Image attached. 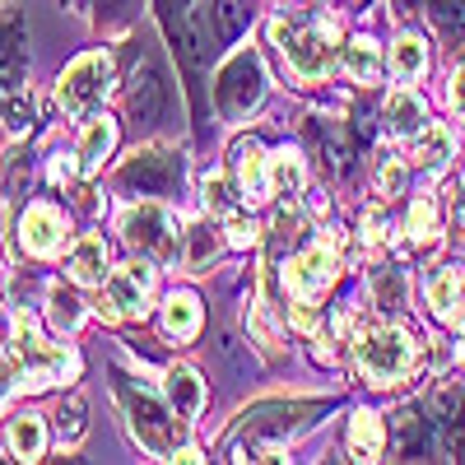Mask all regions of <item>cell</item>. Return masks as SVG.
Wrapping results in <instances>:
<instances>
[{
	"mask_svg": "<svg viewBox=\"0 0 465 465\" xmlns=\"http://www.w3.org/2000/svg\"><path fill=\"white\" fill-rule=\"evenodd\" d=\"M252 24L247 0H196V10L186 15V33H191V52L201 61H214L228 43H238Z\"/></svg>",
	"mask_w": 465,
	"mask_h": 465,
	"instance_id": "3957f363",
	"label": "cell"
},
{
	"mask_svg": "<svg viewBox=\"0 0 465 465\" xmlns=\"http://www.w3.org/2000/svg\"><path fill=\"white\" fill-rule=\"evenodd\" d=\"M401 186H405V168H401V159H381V168H377V191H381V196H396Z\"/></svg>",
	"mask_w": 465,
	"mask_h": 465,
	"instance_id": "8d00e7d4",
	"label": "cell"
},
{
	"mask_svg": "<svg viewBox=\"0 0 465 465\" xmlns=\"http://www.w3.org/2000/svg\"><path fill=\"white\" fill-rule=\"evenodd\" d=\"M214 98H219V112L228 122H242L247 112H256V103L265 98V70H261V56L256 52H238L214 80Z\"/></svg>",
	"mask_w": 465,
	"mask_h": 465,
	"instance_id": "ba28073f",
	"label": "cell"
},
{
	"mask_svg": "<svg viewBox=\"0 0 465 465\" xmlns=\"http://www.w3.org/2000/svg\"><path fill=\"white\" fill-rule=\"evenodd\" d=\"M10 447H15V456H19V460H37V456H43V447H47V429H43V419H37V414L15 419V429H10Z\"/></svg>",
	"mask_w": 465,
	"mask_h": 465,
	"instance_id": "484cf974",
	"label": "cell"
},
{
	"mask_svg": "<svg viewBox=\"0 0 465 465\" xmlns=\"http://www.w3.org/2000/svg\"><path fill=\"white\" fill-rule=\"evenodd\" d=\"M456 228L465 232V177H460V186H456Z\"/></svg>",
	"mask_w": 465,
	"mask_h": 465,
	"instance_id": "60d3db41",
	"label": "cell"
},
{
	"mask_svg": "<svg viewBox=\"0 0 465 465\" xmlns=\"http://www.w3.org/2000/svg\"><path fill=\"white\" fill-rule=\"evenodd\" d=\"M396 447L401 456H423L433 447V419H419V410L396 414Z\"/></svg>",
	"mask_w": 465,
	"mask_h": 465,
	"instance_id": "603a6c76",
	"label": "cell"
},
{
	"mask_svg": "<svg viewBox=\"0 0 465 465\" xmlns=\"http://www.w3.org/2000/svg\"><path fill=\"white\" fill-rule=\"evenodd\" d=\"M205 205H210V210H219V214H228V210H232V196H228V186H223L219 177H210V182H205Z\"/></svg>",
	"mask_w": 465,
	"mask_h": 465,
	"instance_id": "74e56055",
	"label": "cell"
},
{
	"mask_svg": "<svg viewBox=\"0 0 465 465\" xmlns=\"http://www.w3.org/2000/svg\"><path fill=\"white\" fill-rule=\"evenodd\" d=\"M232 177H238L242 196H265L270 182H265V159H261V144L256 140H238L232 144Z\"/></svg>",
	"mask_w": 465,
	"mask_h": 465,
	"instance_id": "ffe728a7",
	"label": "cell"
},
{
	"mask_svg": "<svg viewBox=\"0 0 465 465\" xmlns=\"http://www.w3.org/2000/svg\"><path fill=\"white\" fill-rule=\"evenodd\" d=\"M122 232H126V242L149 256V261H159V265H173L177 252H182V232H177V219L168 205L159 201H140L122 214Z\"/></svg>",
	"mask_w": 465,
	"mask_h": 465,
	"instance_id": "8992f818",
	"label": "cell"
},
{
	"mask_svg": "<svg viewBox=\"0 0 465 465\" xmlns=\"http://www.w3.org/2000/svg\"><path fill=\"white\" fill-rule=\"evenodd\" d=\"M163 391H168V405H173L177 414H186V419H196V414L205 410V381L191 372V368H168Z\"/></svg>",
	"mask_w": 465,
	"mask_h": 465,
	"instance_id": "d6986e66",
	"label": "cell"
},
{
	"mask_svg": "<svg viewBox=\"0 0 465 465\" xmlns=\"http://www.w3.org/2000/svg\"><path fill=\"white\" fill-rule=\"evenodd\" d=\"M196 331H201V298L182 289L163 302V335L168 340H196Z\"/></svg>",
	"mask_w": 465,
	"mask_h": 465,
	"instance_id": "44dd1931",
	"label": "cell"
},
{
	"mask_svg": "<svg viewBox=\"0 0 465 465\" xmlns=\"http://www.w3.org/2000/svg\"><path fill=\"white\" fill-rule=\"evenodd\" d=\"M456 359H460V363H465V340H460V349H456Z\"/></svg>",
	"mask_w": 465,
	"mask_h": 465,
	"instance_id": "f6af8a7d",
	"label": "cell"
},
{
	"mask_svg": "<svg viewBox=\"0 0 465 465\" xmlns=\"http://www.w3.org/2000/svg\"><path fill=\"white\" fill-rule=\"evenodd\" d=\"M322 414V405H289V401H265L256 410L242 414L238 423V438L228 447V460H275L280 442L298 438L302 429H312Z\"/></svg>",
	"mask_w": 465,
	"mask_h": 465,
	"instance_id": "6da1fadb",
	"label": "cell"
},
{
	"mask_svg": "<svg viewBox=\"0 0 465 465\" xmlns=\"http://www.w3.org/2000/svg\"><path fill=\"white\" fill-rule=\"evenodd\" d=\"M80 317H84L80 298L65 293V289H52V322H56V331H74V326H80Z\"/></svg>",
	"mask_w": 465,
	"mask_h": 465,
	"instance_id": "836d02e7",
	"label": "cell"
},
{
	"mask_svg": "<svg viewBox=\"0 0 465 465\" xmlns=\"http://www.w3.org/2000/svg\"><path fill=\"white\" fill-rule=\"evenodd\" d=\"M414 159H419L423 168H447V159H451V131H442V126H423V131H419Z\"/></svg>",
	"mask_w": 465,
	"mask_h": 465,
	"instance_id": "f546056e",
	"label": "cell"
},
{
	"mask_svg": "<svg viewBox=\"0 0 465 465\" xmlns=\"http://www.w3.org/2000/svg\"><path fill=\"white\" fill-rule=\"evenodd\" d=\"M331 280H335V252H331L326 242L298 252V256L289 261V270H284V289H289L298 302H312L317 293H326Z\"/></svg>",
	"mask_w": 465,
	"mask_h": 465,
	"instance_id": "30bf717a",
	"label": "cell"
},
{
	"mask_svg": "<svg viewBox=\"0 0 465 465\" xmlns=\"http://www.w3.org/2000/svg\"><path fill=\"white\" fill-rule=\"evenodd\" d=\"M214 252H219V232H214L210 223L191 228V265H205V261H210Z\"/></svg>",
	"mask_w": 465,
	"mask_h": 465,
	"instance_id": "d590c367",
	"label": "cell"
},
{
	"mask_svg": "<svg viewBox=\"0 0 465 465\" xmlns=\"http://www.w3.org/2000/svg\"><path fill=\"white\" fill-rule=\"evenodd\" d=\"M368 238H372V242H377V238H381V214H377V210H372V214H368Z\"/></svg>",
	"mask_w": 465,
	"mask_h": 465,
	"instance_id": "b9f144b4",
	"label": "cell"
},
{
	"mask_svg": "<svg viewBox=\"0 0 465 465\" xmlns=\"http://www.w3.org/2000/svg\"><path fill=\"white\" fill-rule=\"evenodd\" d=\"M386 126H391L396 135H419L423 126H429V112H423V98L414 89H396L391 103H386Z\"/></svg>",
	"mask_w": 465,
	"mask_h": 465,
	"instance_id": "7402d4cb",
	"label": "cell"
},
{
	"mask_svg": "<svg viewBox=\"0 0 465 465\" xmlns=\"http://www.w3.org/2000/svg\"><path fill=\"white\" fill-rule=\"evenodd\" d=\"M344 65H349V74H354L359 84H377L381 56H377V43H372V37H354V43H349V52H344Z\"/></svg>",
	"mask_w": 465,
	"mask_h": 465,
	"instance_id": "4316f807",
	"label": "cell"
},
{
	"mask_svg": "<svg viewBox=\"0 0 465 465\" xmlns=\"http://www.w3.org/2000/svg\"><path fill=\"white\" fill-rule=\"evenodd\" d=\"M24 70H28L24 33H19V24H5V28H0V103H5L10 94H19Z\"/></svg>",
	"mask_w": 465,
	"mask_h": 465,
	"instance_id": "e0dca14e",
	"label": "cell"
},
{
	"mask_svg": "<svg viewBox=\"0 0 465 465\" xmlns=\"http://www.w3.org/2000/svg\"><path fill=\"white\" fill-rule=\"evenodd\" d=\"M33 122H37V103H33V94H10L5 98V131L19 140V135H28L33 131Z\"/></svg>",
	"mask_w": 465,
	"mask_h": 465,
	"instance_id": "1f68e13d",
	"label": "cell"
},
{
	"mask_svg": "<svg viewBox=\"0 0 465 465\" xmlns=\"http://www.w3.org/2000/svg\"><path fill=\"white\" fill-rule=\"evenodd\" d=\"M70 280L74 284H84V289H94V284H103V275H107V242L103 238H80L70 247Z\"/></svg>",
	"mask_w": 465,
	"mask_h": 465,
	"instance_id": "ac0fdd59",
	"label": "cell"
},
{
	"mask_svg": "<svg viewBox=\"0 0 465 465\" xmlns=\"http://www.w3.org/2000/svg\"><path fill=\"white\" fill-rule=\"evenodd\" d=\"M10 359L19 363L24 372V386H33V391H43V386L61 381L74 372V354H65L61 344H47L43 335H37V326L28 317H15V331H10Z\"/></svg>",
	"mask_w": 465,
	"mask_h": 465,
	"instance_id": "5b68a950",
	"label": "cell"
},
{
	"mask_svg": "<svg viewBox=\"0 0 465 465\" xmlns=\"http://www.w3.org/2000/svg\"><path fill=\"white\" fill-rule=\"evenodd\" d=\"M228 242H232V247H252V242H256V228H252L247 219H232V228H228Z\"/></svg>",
	"mask_w": 465,
	"mask_h": 465,
	"instance_id": "f35d334b",
	"label": "cell"
},
{
	"mask_svg": "<svg viewBox=\"0 0 465 465\" xmlns=\"http://www.w3.org/2000/svg\"><path fill=\"white\" fill-rule=\"evenodd\" d=\"M354 359L372 386H396L414 363V340L405 326H368L354 344Z\"/></svg>",
	"mask_w": 465,
	"mask_h": 465,
	"instance_id": "277c9868",
	"label": "cell"
},
{
	"mask_svg": "<svg viewBox=\"0 0 465 465\" xmlns=\"http://www.w3.org/2000/svg\"><path fill=\"white\" fill-rule=\"evenodd\" d=\"M126 107L140 126H153L163 116V80H159V70H153L149 61L135 65L131 74V89H126Z\"/></svg>",
	"mask_w": 465,
	"mask_h": 465,
	"instance_id": "9a60e30c",
	"label": "cell"
},
{
	"mask_svg": "<svg viewBox=\"0 0 465 465\" xmlns=\"http://www.w3.org/2000/svg\"><path fill=\"white\" fill-rule=\"evenodd\" d=\"M410 238L414 242H433L438 238V210H433V201H414L410 205Z\"/></svg>",
	"mask_w": 465,
	"mask_h": 465,
	"instance_id": "d6a6232c",
	"label": "cell"
},
{
	"mask_svg": "<svg viewBox=\"0 0 465 465\" xmlns=\"http://www.w3.org/2000/svg\"><path fill=\"white\" fill-rule=\"evenodd\" d=\"M265 182H270V196H293L302 186V159L289 149H280L275 159H265Z\"/></svg>",
	"mask_w": 465,
	"mask_h": 465,
	"instance_id": "d4e9b609",
	"label": "cell"
},
{
	"mask_svg": "<svg viewBox=\"0 0 465 465\" xmlns=\"http://www.w3.org/2000/svg\"><path fill=\"white\" fill-rule=\"evenodd\" d=\"M112 84V56L107 52H84L80 61H70L65 74H61V84H56V103L65 116H84L103 103Z\"/></svg>",
	"mask_w": 465,
	"mask_h": 465,
	"instance_id": "52a82bcc",
	"label": "cell"
},
{
	"mask_svg": "<svg viewBox=\"0 0 465 465\" xmlns=\"http://www.w3.org/2000/svg\"><path fill=\"white\" fill-rule=\"evenodd\" d=\"M349 456L354 460H377L381 456V423H377V414H368V410L354 414V423H349Z\"/></svg>",
	"mask_w": 465,
	"mask_h": 465,
	"instance_id": "cb8c5ba5",
	"label": "cell"
},
{
	"mask_svg": "<svg viewBox=\"0 0 465 465\" xmlns=\"http://www.w3.org/2000/svg\"><path fill=\"white\" fill-rule=\"evenodd\" d=\"M112 149H116V122H112L107 112H103V116H89V126H84V135H80V153H74V159H80V173L94 177Z\"/></svg>",
	"mask_w": 465,
	"mask_h": 465,
	"instance_id": "2e32d148",
	"label": "cell"
},
{
	"mask_svg": "<svg viewBox=\"0 0 465 465\" xmlns=\"http://www.w3.org/2000/svg\"><path fill=\"white\" fill-rule=\"evenodd\" d=\"M391 65H396L401 80H419V74L429 70V52H423L419 37H410V33H405L401 43H396V52H391Z\"/></svg>",
	"mask_w": 465,
	"mask_h": 465,
	"instance_id": "4dcf8cb0",
	"label": "cell"
},
{
	"mask_svg": "<svg viewBox=\"0 0 465 465\" xmlns=\"http://www.w3.org/2000/svg\"><path fill=\"white\" fill-rule=\"evenodd\" d=\"M84 429H89V405H84V396H70L56 410V442L61 447H74V442L84 438Z\"/></svg>",
	"mask_w": 465,
	"mask_h": 465,
	"instance_id": "83f0119b",
	"label": "cell"
},
{
	"mask_svg": "<svg viewBox=\"0 0 465 465\" xmlns=\"http://www.w3.org/2000/svg\"><path fill=\"white\" fill-rule=\"evenodd\" d=\"M153 293V270L149 265H122L107 275V317H144Z\"/></svg>",
	"mask_w": 465,
	"mask_h": 465,
	"instance_id": "8fae6325",
	"label": "cell"
},
{
	"mask_svg": "<svg viewBox=\"0 0 465 465\" xmlns=\"http://www.w3.org/2000/svg\"><path fill=\"white\" fill-rule=\"evenodd\" d=\"M19 242L28 256H56L65 242V214L52 205H28L19 219Z\"/></svg>",
	"mask_w": 465,
	"mask_h": 465,
	"instance_id": "4fadbf2b",
	"label": "cell"
},
{
	"mask_svg": "<svg viewBox=\"0 0 465 465\" xmlns=\"http://www.w3.org/2000/svg\"><path fill=\"white\" fill-rule=\"evenodd\" d=\"M433 24L442 33H451V37H465V5H460V0H438V5H433Z\"/></svg>",
	"mask_w": 465,
	"mask_h": 465,
	"instance_id": "e575fe53",
	"label": "cell"
},
{
	"mask_svg": "<svg viewBox=\"0 0 465 465\" xmlns=\"http://www.w3.org/2000/svg\"><path fill=\"white\" fill-rule=\"evenodd\" d=\"M429 307L442 326H465V270L460 265H447V270H433L429 275Z\"/></svg>",
	"mask_w": 465,
	"mask_h": 465,
	"instance_id": "5bb4252c",
	"label": "cell"
},
{
	"mask_svg": "<svg viewBox=\"0 0 465 465\" xmlns=\"http://www.w3.org/2000/svg\"><path fill=\"white\" fill-rule=\"evenodd\" d=\"M177 182H182V163L168 149H144L122 168V186H131V191L140 186V196H163Z\"/></svg>",
	"mask_w": 465,
	"mask_h": 465,
	"instance_id": "7c38bea8",
	"label": "cell"
},
{
	"mask_svg": "<svg viewBox=\"0 0 465 465\" xmlns=\"http://www.w3.org/2000/svg\"><path fill=\"white\" fill-rule=\"evenodd\" d=\"M275 43H280V52L293 65L298 80H322L335 61V28L331 24H312V28L275 24Z\"/></svg>",
	"mask_w": 465,
	"mask_h": 465,
	"instance_id": "9c48e42d",
	"label": "cell"
},
{
	"mask_svg": "<svg viewBox=\"0 0 465 465\" xmlns=\"http://www.w3.org/2000/svg\"><path fill=\"white\" fill-rule=\"evenodd\" d=\"M116 396H122V410L131 419V433L144 451L153 456H177L186 447V414H177L173 405H159L153 396L135 391V386L122 377L116 381Z\"/></svg>",
	"mask_w": 465,
	"mask_h": 465,
	"instance_id": "7a4b0ae2",
	"label": "cell"
},
{
	"mask_svg": "<svg viewBox=\"0 0 465 465\" xmlns=\"http://www.w3.org/2000/svg\"><path fill=\"white\" fill-rule=\"evenodd\" d=\"M0 401H5V372H0Z\"/></svg>",
	"mask_w": 465,
	"mask_h": 465,
	"instance_id": "ee69618b",
	"label": "cell"
},
{
	"mask_svg": "<svg viewBox=\"0 0 465 465\" xmlns=\"http://www.w3.org/2000/svg\"><path fill=\"white\" fill-rule=\"evenodd\" d=\"M451 103H456V112L465 116V65L456 70V80H451Z\"/></svg>",
	"mask_w": 465,
	"mask_h": 465,
	"instance_id": "ab89813d",
	"label": "cell"
},
{
	"mask_svg": "<svg viewBox=\"0 0 465 465\" xmlns=\"http://www.w3.org/2000/svg\"><path fill=\"white\" fill-rule=\"evenodd\" d=\"M391 5H396V15L405 19V15H414V5H419V0H391Z\"/></svg>",
	"mask_w": 465,
	"mask_h": 465,
	"instance_id": "7bdbcfd3",
	"label": "cell"
},
{
	"mask_svg": "<svg viewBox=\"0 0 465 465\" xmlns=\"http://www.w3.org/2000/svg\"><path fill=\"white\" fill-rule=\"evenodd\" d=\"M433 447L442 451V460H465V401L451 419H442L433 429Z\"/></svg>",
	"mask_w": 465,
	"mask_h": 465,
	"instance_id": "f1b7e54d",
	"label": "cell"
}]
</instances>
